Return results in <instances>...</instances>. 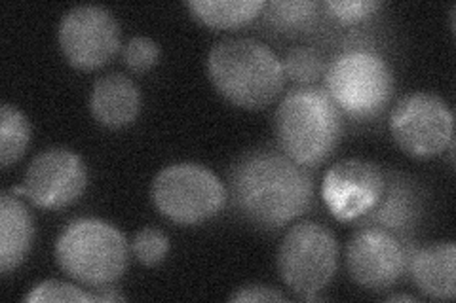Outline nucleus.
I'll use <instances>...</instances> for the list:
<instances>
[{"label":"nucleus","mask_w":456,"mask_h":303,"mask_svg":"<svg viewBox=\"0 0 456 303\" xmlns=\"http://www.w3.org/2000/svg\"><path fill=\"white\" fill-rule=\"evenodd\" d=\"M384 175H387V182H384V190L377 205L355 220V224L358 227L373 226L387 229L399 239L411 243V232L415 229L422 214L420 192L412 180L397 175V172L395 175L384 172Z\"/></svg>","instance_id":"obj_13"},{"label":"nucleus","mask_w":456,"mask_h":303,"mask_svg":"<svg viewBox=\"0 0 456 303\" xmlns=\"http://www.w3.org/2000/svg\"><path fill=\"white\" fill-rule=\"evenodd\" d=\"M192 16L213 28H236L261 16L265 0H192L187 4Z\"/></svg>","instance_id":"obj_17"},{"label":"nucleus","mask_w":456,"mask_h":303,"mask_svg":"<svg viewBox=\"0 0 456 303\" xmlns=\"http://www.w3.org/2000/svg\"><path fill=\"white\" fill-rule=\"evenodd\" d=\"M325 92L338 110L354 120L375 118L390 103L394 76L388 63L375 52L350 50L327 65Z\"/></svg>","instance_id":"obj_5"},{"label":"nucleus","mask_w":456,"mask_h":303,"mask_svg":"<svg viewBox=\"0 0 456 303\" xmlns=\"http://www.w3.org/2000/svg\"><path fill=\"white\" fill-rule=\"evenodd\" d=\"M419 291L432 299H452L456 296V244L434 243L411 252L409 271Z\"/></svg>","instance_id":"obj_15"},{"label":"nucleus","mask_w":456,"mask_h":303,"mask_svg":"<svg viewBox=\"0 0 456 303\" xmlns=\"http://www.w3.org/2000/svg\"><path fill=\"white\" fill-rule=\"evenodd\" d=\"M231 301H285V296L273 286L248 284L238 288Z\"/></svg>","instance_id":"obj_25"},{"label":"nucleus","mask_w":456,"mask_h":303,"mask_svg":"<svg viewBox=\"0 0 456 303\" xmlns=\"http://www.w3.org/2000/svg\"><path fill=\"white\" fill-rule=\"evenodd\" d=\"M152 203L167 220L196 226L211 220L226 205V187L211 169L200 163H174L156 175Z\"/></svg>","instance_id":"obj_6"},{"label":"nucleus","mask_w":456,"mask_h":303,"mask_svg":"<svg viewBox=\"0 0 456 303\" xmlns=\"http://www.w3.org/2000/svg\"><path fill=\"white\" fill-rule=\"evenodd\" d=\"M283 76L298 84L301 88L318 84L325 75V60L323 55L314 48H295L285 53L281 60Z\"/></svg>","instance_id":"obj_20"},{"label":"nucleus","mask_w":456,"mask_h":303,"mask_svg":"<svg viewBox=\"0 0 456 303\" xmlns=\"http://www.w3.org/2000/svg\"><path fill=\"white\" fill-rule=\"evenodd\" d=\"M139 85L120 72L97 78L90 95V112L97 124L109 129L132 125L141 114Z\"/></svg>","instance_id":"obj_14"},{"label":"nucleus","mask_w":456,"mask_h":303,"mask_svg":"<svg viewBox=\"0 0 456 303\" xmlns=\"http://www.w3.org/2000/svg\"><path fill=\"white\" fill-rule=\"evenodd\" d=\"M388 301H417V298H412L409 294H395V296H390L387 298Z\"/></svg>","instance_id":"obj_26"},{"label":"nucleus","mask_w":456,"mask_h":303,"mask_svg":"<svg viewBox=\"0 0 456 303\" xmlns=\"http://www.w3.org/2000/svg\"><path fill=\"white\" fill-rule=\"evenodd\" d=\"M411 243L387 229L360 226L346 247V267L355 284L382 292L403 279L409 271Z\"/></svg>","instance_id":"obj_9"},{"label":"nucleus","mask_w":456,"mask_h":303,"mask_svg":"<svg viewBox=\"0 0 456 303\" xmlns=\"http://www.w3.org/2000/svg\"><path fill=\"white\" fill-rule=\"evenodd\" d=\"M130 243L118 227L99 219H78L67 224L55 243V262L63 273L90 288L117 283L127 267Z\"/></svg>","instance_id":"obj_4"},{"label":"nucleus","mask_w":456,"mask_h":303,"mask_svg":"<svg viewBox=\"0 0 456 303\" xmlns=\"http://www.w3.org/2000/svg\"><path fill=\"white\" fill-rule=\"evenodd\" d=\"M35 220L20 195L4 192L0 195V271L8 275L18 269L31 251Z\"/></svg>","instance_id":"obj_16"},{"label":"nucleus","mask_w":456,"mask_h":303,"mask_svg":"<svg viewBox=\"0 0 456 303\" xmlns=\"http://www.w3.org/2000/svg\"><path fill=\"white\" fill-rule=\"evenodd\" d=\"M57 42L69 65L95 70L107 65L120 50L118 23L102 6H75L63 16Z\"/></svg>","instance_id":"obj_11"},{"label":"nucleus","mask_w":456,"mask_h":303,"mask_svg":"<svg viewBox=\"0 0 456 303\" xmlns=\"http://www.w3.org/2000/svg\"><path fill=\"white\" fill-rule=\"evenodd\" d=\"M323 8L342 23H358L382 8L379 0H327Z\"/></svg>","instance_id":"obj_24"},{"label":"nucleus","mask_w":456,"mask_h":303,"mask_svg":"<svg viewBox=\"0 0 456 303\" xmlns=\"http://www.w3.org/2000/svg\"><path fill=\"white\" fill-rule=\"evenodd\" d=\"M31 124L27 116L12 105L0 108V163L8 169L25 154L31 142Z\"/></svg>","instance_id":"obj_18"},{"label":"nucleus","mask_w":456,"mask_h":303,"mask_svg":"<svg viewBox=\"0 0 456 303\" xmlns=\"http://www.w3.org/2000/svg\"><path fill=\"white\" fill-rule=\"evenodd\" d=\"M130 249L139 264L152 267L164 262L169 252V239L159 227H142L135 234Z\"/></svg>","instance_id":"obj_21"},{"label":"nucleus","mask_w":456,"mask_h":303,"mask_svg":"<svg viewBox=\"0 0 456 303\" xmlns=\"http://www.w3.org/2000/svg\"><path fill=\"white\" fill-rule=\"evenodd\" d=\"M209 82L228 103L261 110L281 93L285 76L281 60L255 38H226L208 55Z\"/></svg>","instance_id":"obj_2"},{"label":"nucleus","mask_w":456,"mask_h":303,"mask_svg":"<svg viewBox=\"0 0 456 303\" xmlns=\"http://www.w3.org/2000/svg\"><path fill=\"white\" fill-rule=\"evenodd\" d=\"M395 144L411 157H434L454 142V116L444 99L415 92L402 97L390 114Z\"/></svg>","instance_id":"obj_8"},{"label":"nucleus","mask_w":456,"mask_h":303,"mask_svg":"<svg viewBox=\"0 0 456 303\" xmlns=\"http://www.w3.org/2000/svg\"><path fill=\"white\" fill-rule=\"evenodd\" d=\"M338 267V241L316 222L289 227L278 251V271L301 299H316Z\"/></svg>","instance_id":"obj_7"},{"label":"nucleus","mask_w":456,"mask_h":303,"mask_svg":"<svg viewBox=\"0 0 456 303\" xmlns=\"http://www.w3.org/2000/svg\"><path fill=\"white\" fill-rule=\"evenodd\" d=\"M88 186V169L82 157L69 148H48L35 155L21 186L12 194L27 197L38 209L60 211L82 197Z\"/></svg>","instance_id":"obj_10"},{"label":"nucleus","mask_w":456,"mask_h":303,"mask_svg":"<svg viewBox=\"0 0 456 303\" xmlns=\"http://www.w3.org/2000/svg\"><path fill=\"white\" fill-rule=\"evenodd\" d=\"M122 60L132 72H147L160 60V46L149 36H134L122 50Z\"/></svg>","instance_id":"obj_23"},{"label":"nucleus","mask_w":456,"mask_h":303,"mask_svg":"<svg viewBox=\"0 0 456 303\" xmlns=\"http://www.w3.org/2000/svg\"><path fill=\"white\" fill-rule=\"evenodd\" d=\"M228 197L246 222L276 232L312 209L314 179L283 152L253 150L232 165Z\"/></svg>","instance_id":"obj_1"},{"label":"nucleus","mask_w":456,"mask_h":303,"mask_svg":"<svg viewBox=\"0 0 456 303\" xmlns=\"http://www.w3.org/2000/svg\"><path fill=\"white\" fill-rule=\"evenodd\" d=\"M387 175L365 160H342L325 172L322 197L340 222H355L377 205Z\"/></svg>","instance_id":"obj_12"},{"label":"nucleus","mask_w":456,"mask_h":303,"mask_svg":"<svg viewBox=\"0 0 456 303\" xmlns=\"http://www.w3.org/2000/svg\"><path fill=\"white\" fill-rule=\"evenodd\" d=\"M274 132L281 152L303 167L323 163L345 132L342 112L325 90H291L281 99L274 116Z\"/></svg>","instance_id":"obj_3"},{"label":"nucleus","mask_w":456,"mask_h":303,"mask_svg":"<svg viewBox=\"0 0 456 303\" xmlns=\"http://www.w3.org/2000/svg\"><path fill=\"white\" fill-rule=\"evenodd\" d=\"M23 299L25 301H75V303L102 301L99 294L84 292L82 288H78L75 284H69V283H61V281L40 283Z\"/></svg>","instance_id":"obj_22"},{"label":"nucleus","mask_w":456,"mask_h":303,"mask_svg":"<svg viewBox=\"0 0 456 303\" xmlns=\"http://www.w3.org/2000/svg\"><path fill=\"white\" fill-rule=\"evenodd\" d=\"M320 4L314 0H274L266 3L265 20L280 31H303L318 18Z\"/></svg>","instance_id":"obj_19"}]
</instances>
